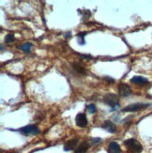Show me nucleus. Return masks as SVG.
I'll return each instance as SVG.
<instances>
[{
    "instance_id": "nucleus-1",
    "label": "nucleus",
    "mask_w": 152,
    "mask_h": 153,
    "mask_svg": "<svg viewBox=\"0 0 152 153\" xmlns=\"http://www.w3.org/2000/svg\"><path fill=\"white\" fill-rule=\"evenodd\" d=\"M103 101L107 105H109L112 108L111 111H115L116 108H118L119 103H118V98L114 93H107L103 97Z\"/></svg>"
},
{
    "instance_id": "nucleus-2",
    "label": "nucleus",
    "mask_w": 152,
    "mask_h": 153,
    "mask_svg": "<svg viewBox=\"0 0 152 153\" xmlns=\"http://www.w3.org/2000/svg\"><path fill=\"white\" fill-rule=\"evenodd\" d=\"M124 145L133 153H141L143 151V146L134 138L127 139V140L124 142Z\"/></svg>"
},
{
    "instance_id": "nucleus-3",
    "label": "nucleus",
    "mask_w": 152,
    "mask_h": 153,
    "mask_svg": "<svg viewBox=\"0 0 152 153\" xmlns=\"http://www.w3.org/2000/svg\"><path fill=\"white\" fill-rule=\"evenodd\" d=\"M20 134H22L24 135H37L39 134V130L37 126L35 125H27V126H24L23 128H20L19 130H17Z\"/></svg>"
},
{
    "instance_id": "nucleus-4",
    "label": "nucleus",
    "mask_w": 152,
    "mask_h": 153,
    "mask_svg": "<svg viewBox=\"0 0 152 153\" xmlns=\"http://www.w3.org/2000/svg\"><path fill=\"white\" fill-rule=\"evenodd\" d=\"M149 105H150L149 103H141V102L133 103V104H130V105L126 106L122 111L123 112H137V111L146 109Z\"/></svg>"
},
{
    "instance_id": "nucleus-5",
    "label": "nucleus",
    "mask_w": 152,
    "mask_h": 153,
    "mask_svg": "<svg viewBox=\"0 0 152 153\" xmlns=\"http://www.w3.org/2000/svg\"><path fill=\"white\" fill-rule=\"evenodd\" d=\"M75 122L77 124V126L81 128H85L87 127V124H88V121H87V117L85 116V114L84 113H80V114H78L75 117Z\"/></svg>"
},
{
    "instance_id": "nucleus-6",
    "label": "nucleus",
    "mask_w": 152,
    "mask_h": 153,
    "mask_svg": "<svg viewBox=\"0 0 152 153\" xmlns=\"http://www.w3.org/2000/svg\"><path fill=\"white\" fill-rule=\"evenodd\" d=\"M118 94L120 97H129L131 94V89L128 85L120 84L118 86Z\"/></svg>"
},
{
    "instance_id": "nucleus-7",
    "label": "nucleus",
    "mask_w": 152,
    "mask_h": 153,
    "mask_svg": "<svg viewBox=\"0 0 152 153\" xmlns=\"http://www.w3.org/2000/svg\"><path fill=\"white\" fill-rule=\"evenodd\" d=\"M78 139L74 138V139H70V140L67 141L64 145V150L65 151H70V150H73L76 149L78 147Z\"/></svg>"
},
{
    "instance_id": "nucleus-8",
    "label": "nucleus",
    "mask_w": 152,
    "mask_h": 153,
    "mask_svg": "<svg viewBox=\"0 0 152 153\" xmlns=\"http://www.w3.org/2000/svg\"><path fill=\"white\" fill-rule=\"evenodd\" d=\"M130 83L135 85H146L148 83V80L143 76H133L130 79Z\"/></svg>"
},
{
    "instance_id": "nucleus-9",
    "label": "nucleus",
    "mask_w": 152,
    "mask_h": 153,
    "mask_svg": "<svg viewBox=\"0 0 152 153\" xmlns=\"http://www.w3.org/2000/svg\"><path fill=\"white\" fill-rule=\"evenodd\" d=\"M102 128L104 130H106L108 132H112V134H114V132H116V125L113 122H112V121H110V120H106V121H105L103 123V125H102Z\"/></svg>"
},
{
    "instance_id": "nucleus-10",
    "label": "nucleus",
    "mask_w": 152,
    "mask_h": 153,
    "mask_svg": "<svg viewBox=\"0 0 152 153\" xmlns=\"http://www.w3.org/2000/svg\"><path fill=\"white\" fill-rule=\"evenodd\" d=\"M89 149V144L87 141H84L78 145L77 149H75V153H85Z\"/></svg>"
},
{
    "instance_id": "nucleus-11",
    "label": "nucleus",
    "mask_w": 152,
    "mask_h": 153,
    "mask_svg": "<svg viewBox=\"0 0 152 153\" xmlns=\"http://www.w3.org/2000/svg\"><path fill=\"white\" fill-rule=\"evenodd\" d=\"M108 147H109V150L111 153H120L121 152V149L119 147V145H118L116 142H111Z\"/></svg>"
},
{
    "instance_id": "nucleus-12",
    "label": "nucleus",
    "mask_w": 152,
    "mask_h": 153,
    "mask_svg": "<svg viewBox=\"0 0 152 153\" xmlns=\"http://www.w3.org/2000/svg\"><path fill=\"white\" fill-rule=\"evenodd\" d=\"M72 68H73L74 71H77V74H81V75L87 74V71H85V69L84 67H82L79 63H73L72 64Z\"/></svg>"
},
{
    "instance_id": "nucleus-13",
    "label": "nucleus",
    "mask_w": 152,
    "mask_h": 153,
    "mask_svg": "<svg viewBox=\"0 0 152 153\" xmlns=\"http://www.w3.org/2000/svg\"><path fill=\"white\" fill-rule=\"evenodd\" d=\"M31 46H32V43L30 42H26V43H24L22 45L19 46V49L23 51L24 53H29L30 52V49H31Z\"/></svg>"
},
{
    "instance_id": "nucleus-14",
    "label": "nucleus",
    "mask_w": 152,
    "mask_h": 153,
    "mask_svg": "<svg viewBox=\"0 0 152 153\" xmlns=\"http://www.w3.org/2000/svg\"><path fill=\"white\" fill-rule=\"evenodd\" d=\"M87 35V33L83 32V33H78L77 38H78V43L80 45H84L85 44V36Z\"/></svg>"
},
{
    "instance_id": "nucleus-15",
    "label": "nucleus",
    "mask_w": 152,
    "mask_h": 153,
    "mask_svg": "<svg viewBox=\"0 0 152 153\" xmlns=\"http://www.w3.org/2000/svg\"><path fill=\"white\" fill-rule=\"evenodd\" d=\"M13 39H14V35L10 33V34H7L6 37H5V42L6 43H10L13 42Z\"/></svg>"
},
{
    "instance_id": "nucleus-16",
    "label": "nucleus",
    "mask_w": 152,
    "mask_h": 153,
    "mask_svg": "<svg viewBox=\"0 0 152 153\" xmlns=\"http://www.w3.org/2000/svg\"><path fill=\"white\" fill-rule=\"evenodd\" d=\"M87 109L88 113H90V114H94V113H96V111H97L95 104H88L87 106Z\"/></svg>"
},
{
    "instance_id": "nucleus-17",
    "label": "nucleus",
    "mask_w": 152,
    "mask_h": 153,
    "mask_svg": "<svg viewBox=\"0 0 152 153\" xmlns=\"http://www.w3.org/2000/svg\"><path fill=\"white\" fill-rule=\"evenodd\" d=\"M100 142H102V139L101 138H99V137H97V138H91V143L92 144H98V143H100Z\"/></svg>"
},
{
    "instance_id": "nucleus-18",
    "label": "nucleus",
    "mask_w": 152,
    "mask_h": 153,
    "mask_svg": "<svg viewBox=\"0 0 152 153\" xmlns=\"http://www.w3.org/2000/svg\"><path fill=\"white\" fill-rule=\"evenodd\" d=\"M79 56H80L82 58H85V59H91L92 57L88 55H82V54H79Z\"/></svg>"
},
{
    "instance_id": "nucleus-19",
    "label": "nucleus",
    "mask_w": 152,
    "mask_h": 153,
    "mask_svg": "<svg viewBox=\"0 0 152 153\" xmlns=\"http://www.w3.org/2000/svg\"><path fill=\"white\" fill-rule=\"evenodd\" d=\"M104 80H105V81L111 82V83H114L115 82V80L113 78H110V77H104Z\"/></svg>"
},
{
    "instance_id": "nucleus-20",
    "label": "nucleus",
    "mask_w": 152,
    "mask_h": 153,
    "mask_svg": "<svg viewBox=\"0 0 152 153\" xmlns=\"http://www.w3.org/2000/svg\"><path fill=\"white\" fill-rule=\"evenodd\" d=\"M64 36H65V38H66V39H69V38L70 37V32L65 33V35H64Z\"/></svg>"
}]
</instances>
